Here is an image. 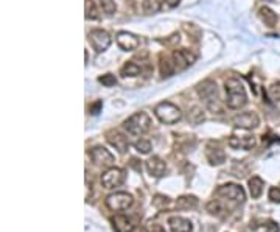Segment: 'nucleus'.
I'll return each mask as SVG.
<instances>
[{"label":"nucleus","mask_w":280,"mask_h":232,"mask_svg":"<svg viewBox=\"0 0 280 232\" xmlns=\"http://www.w3.org/2000/svg\"><path fill=\"white\" fill-rule=\"evenodd\" d=\"M90 157H92V161L96 165H100V167H112V164L116 162V159H114V156H112V153H109L103 147L94 148L90 151Z\"/></svg>","instance_id":"13"},{"label":"nucleus","mask_w":280,"mask_h":232,"mask_svg":"<svg viewBox=\"0 0 280 232\" xmlns=\"http://www.w3.org/2000/svg\"><path fill=\"white\" fill-rule=\"evenodd\" d=\"M196 92H198L200 98L204 101V105L216 114H221V105H220V95H218V88H216V83H214L212 80H206L202 83L198 84V88H196Z\"/></svg>","instance_id":"2"},{"label":"nucleus","mask_w":280,"mask_h":232,"mask_svg":"<svg viewBox=\"0 0 280 232\" xmlns=\"http://www.w3.org/2000/svg\"><path fill=\"white\" fill-rule=\"evenodd\" d=\"M162 4L164 0H144V11L146 14H154L164 7Z\"/></svg>","instance_id":"25"},{"label":"nucleus","mask_w":280,"mask_h":232,"mask_svg":"<svg viewBox=\"0 0 280 232\" xmlns=\"http://www.w3.org/2000/svg\"><path fill=\"white\" fill-rule=\"evenodd\" d=\"M187 120L192 125H200L206 120V114L200 106H192L187 112Z\"/></svg>","instance_id":"22"},{"label":"nucleus","mask_w":280,"mask_h":232,"mask_svg":"<svg viewBox=\"0 0 280 232\" xmlns=\"http://www.w3.org/2000/svg\"><path fill=\"white\" fill-rule=\"evenodd\" d=\"M154 114H156L159 122L165 125L178 123L182 119V111L179 109V106L170 103V101H162V103H159L154 108Z\"/></svg>","instance_id":"4"},{"label":"nucleus","mask_w":280,"mask_h":232,"mask_svg":"<svg viewBox=\"0 0 280 232\" xmlns=\"http://www.w3.org/2000/svg\"><path fill=\"white\" fill-rule=\"evenodd\" d=\"M206 157L210 162V165H221L222 162H226V153H224L220 147L214 143H208L206 148Z\"/></svg>","instance_id":"16"},{"label":"nucleus","mask_w":280,"mask_h":232,"mask_svg":"<svg viewBox=\"0 0 280 232\" xmlns=\"http://www.w3.org/2000/svg\"><path fill=\"white\" fill-rule=\"evenodd\" d=\"M112 227H114L116 232H132L134 230V224L131 223V220L126 218L124 215H116L110 218Z\"/></svg>","instance_id":"18"},{"label":"nucleus","mask_w":280,"mask_h":232,"mask_svg":"<svg viewBox=\"0 0 280 232\" xmlns=\"http://www.w3.org/2000/svg\"><path fill=\"white\" fill-rule=\"evenodd\" d=\"M172 60H173L174 70L182 72V70L188 69L196 61V55L187 49H180V50H174L172 53Z\"/></svg>","instance_id":"8"},{"label":"nucleus","mask_w":280,"mask_h":232,"mask_svg":"<svg viewBox=\"0 0 280 232\" xmlns=\"http://www.w3.org/2000/svg\"><path fill=\"white\" fill-rule=\"evenodd\" d=\"M146 170H148V173L151 176L162 178V176H165V173H166V164L162 161L160 157L152 156L146 161Z\"/></svg>","instance_id":"15"},{"label":"nucleus","mask_w":280,"mask_h":232,"mask_svg":"<svg viewBox=\"0 0 280 232\" xmlns=\"http://www.w3.org/2000/svg\"><path fill=\"white\" fill-rule=\"evenodd\" d=\"M120 74L124 78H132V77H137V75L142 74V67H140L138 64H136V63H132V61H130L122 67Z\"/></svg>","instance_id":"24"},{"label":"nucleus","mask_w":280,"mask_h":232,"mask_svg":"<svg viewBox=\"0 0 280 232\" xmlns=\"http://www.w3.org/2000/svg\"><path fill=\"white\" fill-rule=\"evenodd\" d=\"M216 196L226 198V199H230L235 202H244V199H246V193L243 190V187L238 184H224V185L218 187Z\"/></svg>","instance_id":"7"},{"label":"nucleus","mask_w":280,"mask_h":232,"mask_svg":"<svg viewBox=\"0 0 280 232\" xmlns=\"http://www.w3.org/2000/svg\"><path fill=\"white\" fill-rule=\"evenodd\" d=\"M179 41H180V39H179V35L174 33V35L170 36V39H166V41H165V44H179Z\"/></svg>","instance_id":"38"},{"label":"nucleus","mask_w":280,"mask_h":232,"mask_svg":"<svg viewBox=\"0 0 280 232\" xmlns=\"http://www.w3.org/2000/svg\"><path fill=\"white\" fill-rule=\"evenodd\" d=\"M132 196L126 192H117V193H112L106 198V206L110 209V210H116V212H120V210H126L132 206Z\"/></svg>","instance_id":"5"},{"label":"nucleus","mask_w":280,"mask_h":232,"mask_svg":"<svg viewBox=\"0 0 280 232\" xmlns=\"http://www.w3.org/2000/svg\"><path fill=\"white\" fill-rule=\"evenodd\" d=\"M159 70H160V75L162 78H168L174 74V66H173V60L172 56H165L164 53L159 56Z\"/></svg>","instance_id":"19"},{"label":"nucleus","mask_w":280,"mask_h":232,"mask_svg":"<svg viewBox=\"0 0 280 232\" xmlns=\"http://www.w3.org/2000/svg\"><path fill=\"white\" fill-rule=\"evenodd\" d=\"M168 224H170L173 232H192V221L184 218V216H170Z\"/></svg>","instance_id":"17"},{"label":"nucleus","mask_w":280,"mask_h":232,"mask_svg":"<svg viewBox=\"0 0 280 232\" xmlns=\"http://www.w3.org/2000/svg\"><path fill=\"white\" fill-rule=\"evenodd\" d=\"M98 81H100L103 86H106V88H112V86L117 84V78L112 74H106V75L100 77V78H98Z\"/></svg>","instance_id":"30"},{"label":"nucleus","mask_w":280,"mask_h":232,"mask_svg":"<svg viewBox=\"0 0 280 232\" xmlns=\"http://www.w3.org/2000/svg\"><path fill=\"white\" fill-rule=\"evenodd\" d=\"M86 19L88 21L98 19V10H96V5L94 0H86Z\"/></svg>","instance_id":"26"},{"label":"nucleus","mask_w":280,"mask_h":232,"mask_svg":"<svg viewBox=\"0 0 280 232\" xmlns=\"http://www.w3.org/2000/svg\"><path fill=\"white\" fill-rule=\"evenodd\" d=\"M232 122L236 128H243V129H252V128H257L260 125L258 115L256 112H252V111L236 114L232 119Z\"/></svg>","instance_id":"10"},{"label":"nucleus","mask_w":280,"mask_h":232,"mask_svg":"<svg viewBox=\"0 0 280 232\" xmlns=\"http://www.w3.org/2000/svg\"><path fill=\"white\" fill-rule=\"evenodd\" d=\"M102 106H103V103H102V101L100 100H98V101H95V103L89 108V111H90V114H94V115H96L98 112H100V109H102Z\"/></svg>","instance_id":"36"},{"label":"nucleus","mask_w":280,"mask_h":232,"mask_svg":"<svg viewBox=\"0 0 280 232\" xmlns=\"http://www.w3.org/2000/svg\"><path fill=\"white\" fill-rule=\"evenodd\" d=\"M117 44L122 50L124 52H132L137 50L140 46V41L136 35L128 33V32H118L117 33Z\"/></svg>","instance_id":"12"},{"label":"nucleus","mask_w":280,"mask_h":232,"mask_svg":"<svg viewBox=\"0 0 280 232\" xmlns=\"http://www.w3.org/2000/svg\"><path fill=\"white\" fill-rule=\"evenodd\" d=\"M88 39L90 42L92 49L96 53H102V52L108 50V47L110 46V36H109V33L104 32V30H100V28H94V30H90L89 35H88Z\"/></svg>","instance_id":"6"},{"label":"nucleus","mask_w":280,"mask_h":232,"mask_svg":"<svg viewBox=\"0 0 280 232\" xmlns=\"http://www.w3.org/2000/svg\"><path fill=\"white\" fill-rule=\"evenodd\" d=\"M224 88H226V105L230 109H240L246 105L248 95L246 89L240 80L236 78H229L224 83Z\"/></svg>","instance_id":"1"},{"label":"nucleus","mask_w":280,"mask_h":232,"mask_svg":"<svg viewBox=\"0 0 280 232\" xmlns=\"http://www.w3.org/2000/svg\"><path fill=\"white\" fill-rule=\"evenodd\" d=\"M98 4H100L102 10H103L106 14H109V16L117 11V5H116L114 0H98Z\"/></svg>","instance_id":"27"},{"label":"nucleus","mask_w":280,"mask_h":232,"mask_svg":"<svg viewBox=\"0 0 280 232\" xmlns=\"http://www.w3.org/2000/svg\"><path fill=\"white\" fill-rule=\"evenodd\" d=\"M134 147H136V150H137L138 153H142V154H146V153L151 151V143H150V140L140 139V140H137V142L134 143Z\"/></svg>","instance_id":"29"},{"label":"nucleus","mask_w":280,"mask_h":232,"mask_svg":"<svg viewBox=\"0 0 280 232\" xmlns=\"http://www.w3.org/2000/svg\"><path fill=\"white\" fill-rule=\"evenodd\" d=\"M270 95L274 98V100H277V101H280V81L278 83H274L271 88H270Z\"/></svg>","instance_id":"34"},{"label":"nucleus","mask_w":280,"mask_h":232,"mask_svg":"<svg viewBox=\"0 0 280 232\" xmlns=\"http://www.w3.org/2000/svg\"><path fill=\"white\" fill-rule=\"evenodd\" d=\"M152 204L158 209H165V207H168V204H170V198L164 196V195H156L152 199Z\"/></svg>","instance_id":"28"},{"label":"nucleus","mask_w":280,"mask_h":232,"mask_svg":"<svg viewBox=\"0 0 280 232\" xmlns=\"http://www.w3.org/2000/svg\"><path fill=\"white\" fill-rule=\"evenodd\" d=\"M270 199L272 202H280V188L278 187H271L270 188Z\"/></svg>","instance_id":"35"},{"label":"nucleus","mask_w":280,"mask_h":232,"mask_svg":"<svg viewBox=\"0 0 280 232\" xmlns=\"http://www.w3.org/2000/svg\"><path fill=\"white\" fill-rule=\"evenodd\" d=\"M176 207L180 210H190V209H196L198 207V198L193 195H184L179 196L176 201Z\"/></svg>","instance_id":"21"},{"label":"nucleus","mask_w":280,"mask_h":232,"mask_svg":"<svg viewBox=\"0 0 280 232\" xmlns=\"http://www.w3.org/2000/svg\"><path fill=\"white\" fill-rule=\"evenodd\" d=\"M106 139L108 142L112 145V147H116V150H118L120 153H126L130 147V142L126 139L122 133L116 131V129H110V131L106 133Z\"/></svg>","instance_id":"14"},{"label":"nucleus","mask_w":280,"mask_h":232,"mask_svg":"<svg viewBox=\"0 0 280 232\" xmlns=\"http://www.w3.org/2000/svg\"><path fill=\"white\" fill-rule=\"evenodd\" d=\"M180 0H164V7L162 8H168V10H172V8H176L179 5Z\"/></svg>","instance_id":"37"},{"label":"nucleus","mask_w":280,"mask_h":232,"mask_svg":"<svg viewBox=\"0 0 280 232\" xmlns=\"http://www.w3.org/2000/svg\"><path fill=\"white\" fill-rule=\"evenodd\" d=\"M263 187H264V182H263L262 178L252 176V178L249 179V190H250V195H252V198H254V199H257V198L262 196Z\"/></svg>","instance_id":"23"},{"label":"nucleus","mask_w":280,"mask_h":232,"mask_svg":"<svg viewBox=\"0 0 280 232\" xmlns=\"http://www.w3.org/2000/svg\"><path fill=\"white\" fill-rule=\"evenodd\" d=\"M257 145L256 136L244 134V136H230L229 137V147L234 150H252Z\"/></svg>","instance_id":"11"},{"label":"nucleus","mask_w":280,"mask_h":232,"mask_svg":"<svg viewBox=\"0 0 280 232\" xmlns=\"http://www.w3.org/2000/svg\"><path fill=\"white\" fill-rule=\"evenodd\" d=\"M260 232H278V224L276 221H266L258 227Z\"/></svg>","instance_id":"31"},{"label":"nucleus","mask_w":280,"mask_h":232,"mask_svg":"<svg viewBox=\"0 0 280 232\" xmlns=\"http://www.w3.org/2000/svg\"><path fill=\"white\" fill-rule=\"evenodd\" d=\"M258 18L262 19V22L264 25H268V27H274L277 24V21H278L277 14L270 7H262L258 10Z\"/></svg>","instance_id":"20"},{"label":"nucleus","mask_w":280,"mask_h":232,"mask_svg":"<svg viewBox=\"0 0 280 232\" xmlns=\"http://www.w3.org/2000/svg\"><path fill=\"white\" fill-rule=\"evenodd\" d=\"M140 232H165V229L160 224H158V223H148V224H145L142 227V230H140Z\"/></svg>","instance_id":"32"},{"label":"nucleus","mask_w":280,"mask_h":232,"mask_svg":"<svg viewBox=\"0 0 280 232\" xmlns=\"http://www.w3.org/2000/svg\"><path fill=\"white\" fill-rule=\"evenodd\" d=\"M124 129L132 136H144L151 128V117L146 112H136L123 123Z\"/></svg>","instance_id":"3"},{"label":"nucleus","mask_w":280,"mask_h":232,"mask_svg":"<svg viewBox=\"0 0 280 232\" xmlns=\"http://www.w3.org/2000/svg\"><path fill=\"white\" fill-rule=\"evenodd\" d=\"M124 182V171L117 167H109L102 175V184L104 188H116Z\"/></svg>","instance_id":"9"},{"label":"nucleus","mask_w":280,"mask_h":232,"mask_svg":"<svg viewBox=\"0 0 280 232\" xmlns=\"http://www.w3.org/2000/svg\"><path fill=\"white\" fill-rule=\"evenodd\" d=\"M207 210H208L210 213H214V215H220V212H221L222 209H221L220 202L214 199V201H210L208 204H207Z\"/></svg>","instance_id":"33"}]
</instances>
